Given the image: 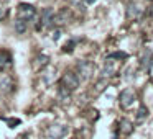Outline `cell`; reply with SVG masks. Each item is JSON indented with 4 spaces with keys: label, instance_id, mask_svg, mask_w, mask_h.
<instances>
[{
    "label": "cell",
    "instance_id": "1",
    "mask_svg": "<svg viewBox=\"0 0 153 139\" xmlns=\"http://www.w3.org/2000/svg\"><path fill=\"white\" fill-rule=\"evenodd\" d=\"M79 77H77V74L74 72H66L63 77H61V87H64V89L68 90H76L77 87H79Z\"/></svg>",
    "mask_w": 153,
    "mask_h": 139
},
{
    "label": "cell",
    "instance_id": "2",
    "mask_svg": "<svg viewBox=\"0 0 153 139\" xmlns=\"http://www.w3.org/2000/svg\"><path fill=\"white\" fill-rule=\"evenodd\" d=\"M17 13H18V18H22V20H25V21H30V20H33V18L36 17L35 7L33 5H28V4H20L18 5Z\"/></svg>",
    "mask_w": 153,
    "mask_h": 139
},
{
    "label": "cell",
    "instance_id": "3",
    "mask_svg": "<svg viewBox=\"0 0 153 139\" xmlns=\"http://www.w3.org/2000/svg\"><path fill=\"white\" fill-rule=\"evenodd\" d=\"M54 21V10L53 8H45L41 12V17H40V23L36 25V30H41V28L48 26Z\"/></svg>",
    "mask_w": 153,
    "mask_h": 139
},
{
    "label": "cell",
    "instance_id": "4",
    "mask_svg": "<svg viewBox=\"0 0 153 139\" xmlns=\"http://www.w3.org/2000/svg\"><path fill=\"white\" fill-rule=\"evenodd\" d=\"M77 74H79V79L82 80H87L91 77V74H92V64L89 62V61H81V62H77Z\"/></svg>",
    "mask_w": 153,
    "mask_h": 139
},
{
    "label": "cell",
    "instance_id": "5",
    "mask_svg": "<svg viewBox=\"0 0 153 139\" xmlns=\"http://www.w3.org/2000/svg\"><path fill=\"white\" fill-rule=\"evenodd\" d=\"M133 102H135V93H133V90L127 89L120 93V105H122V108H130V105Z\"/></svg>",
    "mask_w": 153,
    "mask_h": 139
},
{
    "label": "cell",
    "instance_id": "6",
    "mask_svg": "<svg viewBox=\"0 0 153 139\" xmlns=\"http://www.w3.org/2000/svg\"><path fill=\"white\" fill-rule=\"evenodd\" d=\"M152 62H153L152 53H150V51H145V53H143V56L140 57V67H142V69H146V70H148L150 66H152Z\"/></svg>",
    "mask_w": 153,
    "mask_h": 139
},
{
    "label": "cell",
    "instance_id": "7",
    "mask_svg": "<svg viewBox=\"0 0 153 139\" xmlns=\"http://www.w3.org/2000/svg\"><path fill=\"white\" fill-rule=\"evenodd\" d=\"M140 15H142V7H138L135 4H130L127 7V17L128 18H138Z\"/></svg>",
    "mask_w": 153,
    "mask_h": 139
},
{
    "label": "cell",
    "instance_id": "8",
    "mask_svg": "<svg viewBox=\"0 0 153 139\" xmlns=\"http://www.w3.org/2000/svg\"><path fill=\"white\" fill-rule=\"evenodd\" d=\"M66 132V128H63V126H59V124H54V126H51L50 128V138L51 139H59L61 136Z\"/></svg>",
    "mask_w": 153,
    "mask_h": 139
},
{
    "label": "cell",
    "instance_id": "9",
    "mask_svg": "<svg viewBox=\"0 0 153 139\" xmlns=\"http://www.w3.org/2000/svg\"><path fill=\"white\" fill-rule=\"evenodd\" d=\"M10 89H12V79L7 74H0V90L8 92Z\"/></svg>",
    "mask_w": 153,
    "mask_h": 139
},
{
    "label": "cell",
    "instance_id": "10",
    "mask_svg": "<svg viewBox=\"0 0 153 139\" xmlns=\"http://www.w3.org/2000/svg\"><path fill=\"white\" fill-rule=\"evenodd\" d=\"M13 28H15V31H17L18 34H23L25 31L28 30V21L22 20V18H17L15 23H13Z\"/></svg>",
    "mask_w": 153,
    "mask_h": 139
},
{
    "label": "cell",
    "instance_id": "11",
    "mask_svg": "<svg viewBox=\"0 0 153 139\" xmlns=\"http://www.w3.org/2000/svg\"><path fill=\"white\" fill-rule=\"evenodd\" d=\"M69 18V12L68 10H61L59 13H54V21L53 23H66Z\"/></svg>",
    "mask_w": 153,
    "mask_h": 139
},
{
    "label": "cell",
    "instance_id": "12",
    "mask_svg": "<svg viewBox=\"0 0 153 139\" xmlns=\"http://www.w3.org/2000/svg\"><path fill=\"white\" fill-rule=\"evenodd\" d=\"M114 72H115V66H114L110 61H107L105 62V66H104V69H102V74L100 75L102 77H110V75H114Z\"/></svg>",
    "mask_w": 153,
    "mask_h": 139
},
{
    "label": "cell",
    "instance_id": "13",
    "mask_svg": "<svg viewBox=\"0 0 153 139\" xmlns=\"http://www.w3.org/2000/svg\"><path fill=\"white\" fill-rule=\"evenodd\" d=\"M10 61H12L10 54L7 51H2L0 53V69H5L7 66H10Z\"/></svg>",
    "mask_w": 153,
    "mask_h": 139
},
{
    "label": "cell",
    "instance_id": "14",
    "mask_svg": "<svg viewBox=\"0 0 153 139\" xmlns=\"http://www.w3.org/2000/svg\"><path fill=\"white\" fill-rule=\"evenodd\" d=\"M120 131H122L123 134H130V132L133 131L132 123H130L128 119H122V121H120Z\"/></svg>",
    "mask_w": 153,
    "mask_h": 139
},
{
    "label": "cell",
    "instance_id": "15",
    "mask_svg": "<svg viewBox=\"0 0 153 139\" xmlns=\"http://www.w3.org/2000/svg\"><path fill=\"white\" fill-rule=\"evenodd\" d=\"M146 116H148V108H146L145 105H140L138 111H137V119H138V121H143Z\"/></svg>",
    "mask_w": 153,
    "mask_h": 139
},
{
    "label": "cell",
    "instance_id": "16",
    "mask_svg": "<svg viewBox=\"0 0 153 139\" xmlns=\"http://www.w3.org/2000/svg\"><path fill=\"white\" fill-rule=\"evenodd\" d=\"M127 57H128V54H127V53H122V51H117V53L109 54V57H107V59H127Z\"/></svg>",
    "mask_w": 153,
    "mask_h": 139
},
{
    "label": "cell",
    "instance_id": "17",
    "mask_svg": "<svg viewBox=\"0 0 153 139\" xmlns=\"http://www.w3.org/2000/svg\"><path fill=\"white\" fill-rule=\"evenodd\" d=\"M69 97H71V90L64 89V87H59V98L66 102V100H69Z\"/></svg>",
    "mask_w": 153,
    "mask_h": 139
},
{
    "label": "cell",
    "instance_id": "18",
    "mask_svg": "<svg viewBox=\"0 0 153 139\" xmlns=\"http://www.w3.org/2000/svg\"><path fill=\"white\" fill-rule=\"evenodd\" d=\"M35 61H38V62H35V66H36V67L40 66V64H41V67L48 66V57H46V56H38Z\"/></svg>",
    "mask_w": 153,
    "mask_h": 139
},
{
    "label": "cell",
    "instance_id": "19",
    "mask_svg": "<svg viewBox=\"0 0 153 139\" xmlns=\"http://www.w3.org/2000/svg\"><path fill=\"white\" fill-rule=\"evenodd\" d=\"M73 44H74V41H71V43H68L66 46H64V51H73Z\"/></svg>",
    "mask_w": 153,
    "mask_h": 139
},
{
    "label": "cell",
    "instance_id": "20",
    "mask_svg": "<svg viewBox=\"0 0 153 139\" xmlns=\"http://www.w3.org/2000/svg\"><path fill=\"white\" fill-rule=\"evenodd\" d=\"M54 72H56L54 69H51V70H50V74H54ZM45 79H46V82H48V83L51 82V75H50V77H45Z\"/></svg>",
    "mask_w": 153,
    "mask_h": 139
},
{
    "label": "cell",
    "instance_id": "21",
    "mask_svg": "<svg viewBox=\"0 0 153 139\" xmlns=\"http://www.w3.org/2000/svg\"><path fill=\"white\" fill-rule=\"evenodd\" d=\"M58 38H59V31H54V33H53V40L56 41Z\"/></svg>",
    "mask_w": 153,
    "mask_h": 139
},
{
    "label": "cell",
    "instance_id": "22",
    "mask_svg": "<svg viewBox=\"0 0 153 139\" xmlns=\"http://www.w3.org/2000/svg\"><path fill=\"white\" fill-rule=\"evenodd\" d=\"M94 2H96V0H86V4H89V5H91V4H94Z\"/></svg>",
    "mask_w": 153,
    "mask_h": 139
}]
</instances>
